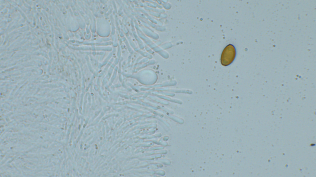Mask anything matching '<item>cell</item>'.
Wrapping results in <instances>:
<instances>
[{
  "label": "cell",
  "instance_id": "6da1fadb",
  "mask_svg": "<svg viewBox=\"0 0 316 177\" xmlns=\"http://www.w3.org/2000/svg\"><path fill=\"white\" fill-rule=\"evenodd\" d=\"M236 51L234 46L232 44L227 45L223 50L221 55V64L225 66L231 64L235 59Z\"/></svg>",
  "mask_w": 316,
  "mask_h": 177
}]
</instances>
